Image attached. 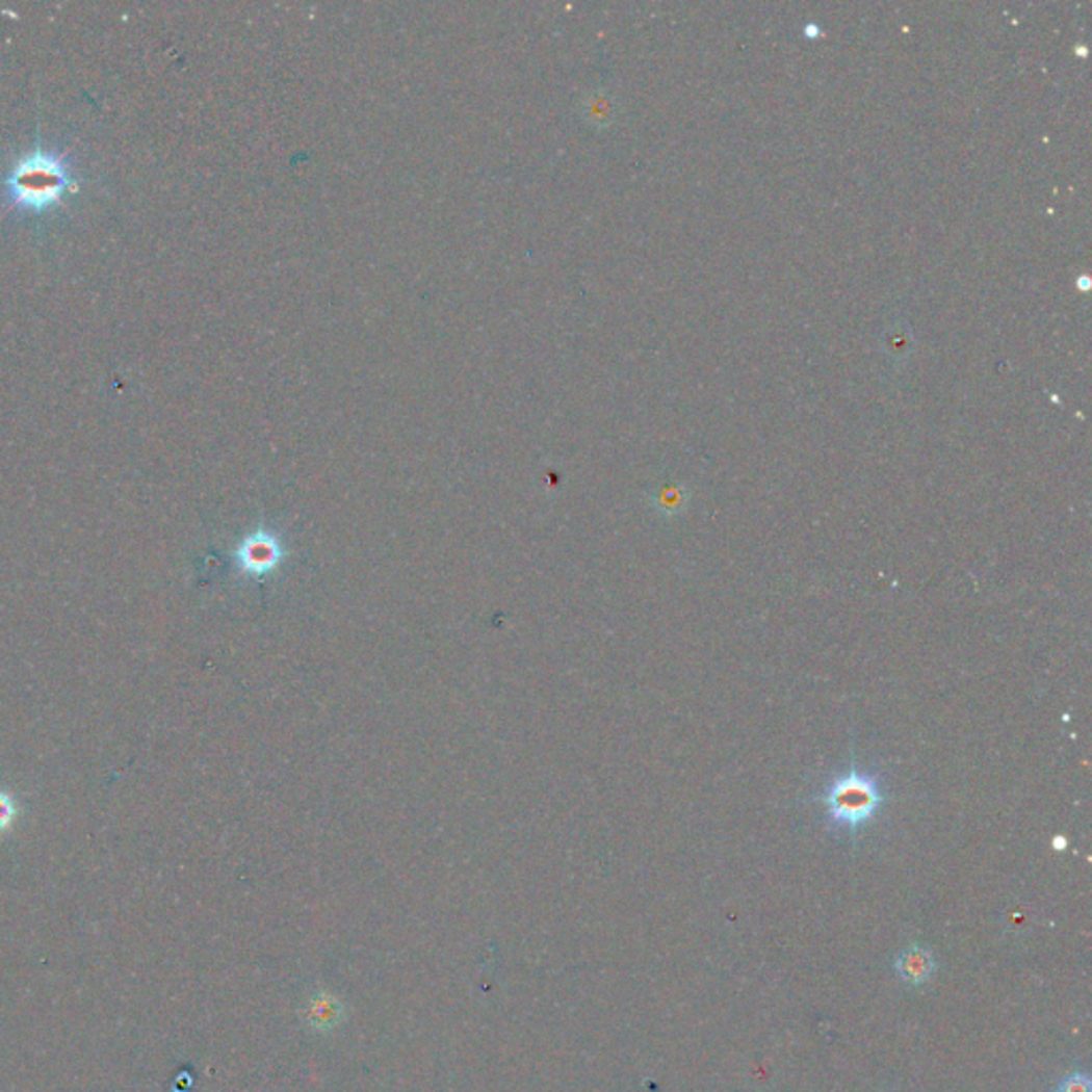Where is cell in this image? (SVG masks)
Instances as JSON below:
<instances>
[{"instance_id": "1", "label": "cell", "mask_w": 1092, "mask_h": 1092, "mask_svg": "<svg viewBox=\"0 0 1092 1092\" xmlns=\"http://www.w3.org/2000/svg\"><path fill=\"white\" fill-rule=\"evenodd\" d=\"M3 186L11 205L38 214L58 205L77 184L67 156L46 148H32L16 158Z\"/></svg>"}, {"instance_id": "2", "label": "cell", "mask_w": 1092, "mask_h": 1092, "mask_svg": "<svg viewBox=\"0 0 1092 1092\" xmlns=\"http://www.w3.org/2000/svg\"><path fill=\"white\" fill-rule=\"evenodd\" d=\"M817 801L832 826L846 828L852 834L862 830L886 805L884 783L856 764L828 781Z\"/></svg>"}, {"instance_id": "3", "label": "cell", "mask_w": 1092, "mask_h": 1092, "mask_svg": "<svg viewBox=\"0 0 1092 1092\" xmlns=\"http://www.w3.org/2000/svg\"><path fill=\"white\" fill-rule=\"evenodd\" d=\"M284 557V546L269 529H257L248 534L235 551L239 570L252 578H265L271 574Z\"/></svg>"}, {"instance_id": "4", "label": "cell", "mask_w": 1092, "mask_h": 1092, "mask_svg": "<svg viewBox=\"0 0 1092 1092\" xmlns=\"http://www.w3.org/2000/svg\"><path fill=\"white\" fill-rule=\"evenodd\" d=\"M344 1020V1005L329 992L314 994L306 1005V1022L314 1033H329Z\"/></svg>"}, {"instance_id": "5", "label": "cell", "mask_w": 1092, "mask_h": 1092, "mask_svg": "<svg viewBox=\"0 0 1092 1092\" xmlns=\"http://www.w3.org/2000/svg\"><path fill=\"white\" fill-rule=\"evenodd\" d=\"M896 971L909 984H924L935 971V960L929 950L913 945L899 956Z\"/></svg>"}, {"instance_id": "6", "label": "cell", "mask_w": 1092, "mask_h": 1092, "mask_svg": "<svg viewBox=\"0 0 1092 1092\" xmlns=\"http://www.w3.org/2000/svg\"><path fill=\"white\" fill-rule=\"evenodd\" d=\"M582 118L592 126H598V129L613 124L617 118V99L613 93L600 88L587 95L582 101Z\"/></svg>"}, {"instance_id": "7", "label": "cell", "mask_w": 1092, "mask_h": 1092, "mask_svg": "<svg viewBox=\"0 0 1092 1092\" xmlns=\"http://www.w3.org/2000/svg\"><path fill=\"white\" fill-rule=\"evenodd\" d=\"M913 348V338L907 327H890L884 335V350L886 355L896 361V363H903L907 361L909 353Z\"/></svg>"}, {"instance_id": "8", "label": "cell", "mask_w": 1092, "mask_h": 1092, "mask_svg": "<svg viewBox=\"0 0 1092 1092\" xmlns=\"http://www.w3.org/2000/svg\"><path fill=\"white\" fill-rule=\"evenodd\" d=\"M24 813L22 798L0 785V836L7 834Z\"/></svg>"}, {"instance_id": "9", "label": "cell", "mask_w": 1092, "mask_h": 1092, "mask_svg": "<svg viewBox=\"0 0 1092 1092\" xmlns=\"http://www.w3.org/2000/svg\"><path fill=\"white\" fill-rule=\"evenodd\" d=\"M1057 1092H1092V1086L1084 1073H1073L1067 1080H1063Z\"/></svg>"}]
</instances>
